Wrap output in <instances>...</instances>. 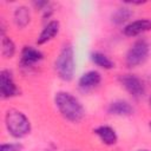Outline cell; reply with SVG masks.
Instances as JSON below:
<instances>
[{"mask_svg": "<svg viewBox=\"0 0 151 151\" xmlns=\"http://www.w3.org/2000/svg\"><path fill=\"white\" fill-rule=\"evenodd\" d=\"M44 59V54L40 50L33 47V46H24L20 53V65L22 67H33L34 65L39 64Z\"/></svg>", "mask_w": 151, "mask_h": 151, "instance_id": "cell-7", "label": "cell"}, {"mask_svg": "<svg viewBox=\"0 0 151 151\" xmlns=\"http://www.w3.org/2000/svg\"><path fill=\"white\" fill-rule=\"evenodd\" d=\"M149 31H151V20L147 18L133 20L125 25L123 28V33L126 37H137Z\"/></svg>", "mask_w": 151, "mask_h": 151, "instance_id": "cell-9", "label": "cell"}, {"mask_svg": "<svg viewBox=\"0 0 151 151\" xmlns=\"http://www.w3.org/2000/svg\"><path fill=\"white\" fill-rule=\"evenodd\" d=\"M54 104L64 119L71 123H79L85 117V109L81 103L70 92L59 91L54 96Z\"/></svg>", "mask_w": 151, "mask_h": 151, "instance_id": "cell-1", "label": "cell"}, {"mask_svg": "<svg viewBox=\"0 0 151 151\" xmlns=\"http://www.w3.org/2000/svg\"><path fill=\"white\" fill-rule=\"evenodd\" d=\"M149 54H150V46L147 41L145 39H138L129 48L125 57V64L130 68L137 67L147 60Z\"/></svg>", "mask_w": 151, "mask_h": 151, "instance_id": "cell-4", "label": "cell"}, {"mask_svg": "<svg viewBox=\"0 0 151 151\" xmlns=\"http://www.w3.org/2000/svg\"><path fill=\"white\" fill-rule=\"evenodd\" d=\"M13 19L14 22L18 27L24 28L28 25L29 19H31V14H29V9L26 6H19L14 9L13 13Z\"/></svg>", "mask_w": 151, "mask_h": 151, "instance_id": "cell-13", "label": "cell"}, {"mask_svg": "<svg viewBox=\"0 0 151 151\" xmlns=\"http://www.w3.org/2000/svg\"><path fill=\"white\" fill-rule=\"evenodd\" d=\"M107 112L110 114H113V116H119V117H127V116H131L133 113V107L132 105L126 101V100H114L112 101L109 107H107Z\"/></svg>", "mask_w": 151, "mask_h": 151, "instance_id": "cell-12", "label": "cell"}, {"mask_svg": "<svg viewBox=\"0 0 151 151\" xmlns=\"http://www.w3.org/2000/svg\"><path fill=\"white\" fill-rule=\"evenodd\" d=\"M137 151H147V150H137Z\"/></svg>", "mask_w": 151, "mask_h": 151, "instance_id": "cell-18", "label": "cell"}, {"mask_svg": "<svg viewBox=\"0 0 151 151\" xmlns=\"http://www.w3.org/2000/svg\"><path fill=\"white\" fill-rule=\"evenodd\" d=\"M119 81L122 86L133 97V98H140L145 94V85L144 81L132 73L122 74L119 77Z\"/></svg>", "mask_w": 151, "mask_h": 151, "instance_id": "cell-5", "label": "cell"}, {"mask_svg": "<svg viewBox=\"0 0 151 151\" xmlns=\"http://www.w3.org/2000/svg\"><path fill=\"white\" fill-rule=\"evenodd\" d=\"M20 93L19 87L17 86L13 74L9 70H1L0 72V94L2 99H9Z\"/></svg>", "mask_w": 151, "mask_h": 151, "instance_id": "cell-6", "label": "cell"}, {"mask_svg": "<svg viewBox=\"0 0 151 151\" xmlns=\"http://www.w3.org/2000/svg\"><path fill=\"white\" fill-rule=\"evenodd\" d=\"M101 83V76L98 71L91 70L83 73L78 80V88L81 92H90Z\"/></svg>", "mask_w": 151, "mask_h": 151, "instance_id": "cell-8", "label": "cell"}, {"mask_svg": "<svg viewBox=\"0 0 151 151\" xmlns=\"http://www.w3.org/2000/svg\"><path fill=\"white\" fill-rule=\"evenodd\" d=\"M60 29V24L58 20H51L48 21L45 27L42 28V31L40 32V34L37 38V44L38 45H44L46 42H48L50 40H52Z\"/></svg>", "mask_w": 151, "mask_h": 151, "instance_id": "cell-11", "label": "cell"}, {"mask_svg": "<svg viewBox=\"0 0 151 151\" xmlns=\"http://www.w3.org/2000/svg\"><path fill=\"white\" fill-rule=\"evenodd\" d=\"M1 53H2L4 58H12L15 53L14 41L6 35H4L2 40H1Z\"/></svg>", "mask_w": 151, "mask_h": 151, "instance_id": "cell-16", "label": "cell"}, {"mask_svg": "<svg viewBox=\"0 0 151 151\" xmlns=\"http://www.w3.org/2000/svg\"><path fill=\"white\" fill-rule=\"evenodd\" d=\"M22 145L20 143H8V144H1L0 151H21Z\"/></svg>", "mask_w": 151, "mask_h": 151, "instance_id": "cell-17", "label": "cell"}, {"mask_svg": "<svg viewBox=\"0 0 151 151\" xmlns=\"http://www.w3.org/2000/svg\"><path fill=\"white\" fill-rule=\"evenodd\" d=\"M150 129H151V120H150Z\"/></svg>", "mask_w": 151, "mask_h": 151, "instance_id": "cell-19", "label": "cell"}, {"mask_svg": "<svg viewBox=\"0 0 151 151\" xmlns=\"http://www.w3.org/2000/svg\"><path fill=\"white\" fill-rule=\"evenodd\" d=\"M133 12L131 11L130 7H126V6H123V7H119L117 8L112 15H111V21L114 24V25H123L125 24L126 21L130 20V18L132 17Z\"/></svg>", "mask_w": 151, "mask_h": 151, "instance_id": "cell-14", "label": "cell"}, {"mask_svg": "<svg viewBox=\"0 0 151 151\" xmlns=\"http://www.w3.org/2000/svg\"><path fill=\"white\" fill-rule=\"evenodd\" d=\"M5 125L8 133L14 138H22L31 131V122L27 116L15 109L7 110L5 114Z\"/></svg>", "mask_w": 151, "mask_h": 151, "instance_id": "cell-3", "label": "cell"}, {"mask_svg": "<svg viewBox=\"0 0 151 151\" xmlns=\"http://www.w3.org/2000/svg\"><path fill=\"white\" fill-rule=\"evenodd\" d=\"M93 133L99 138V140L107 145V146H111V145H114L118 140V136L114 131V129H112L111 126L109 125H100V126H97L94 130H93Z\"/></svg>", "mask_w": 151, "mask_h": 151, "instance_id": "cell-10", "label": "cell"}, {"mask_svg": "<svg viewBox=\"0 0 151 151\" xmlns=\"http://www.w3.org/2000/svg\"><path fill=\"white\" fill-rule=\"evenodd\" d=\"M150 105H151V99H150Z\"/></svg>", "mask_w": 151, "mask_h": 151, "instance_id": "cell-20", "label": "cell"}, {"mask_svg": "<svg viewBox=\"0 0 151 151\" xmlns=\"http://www.w3.org/2000/svg\"><path fill=\"white\" fill-rule=\"evenodd\" d=\"M91 60L93 64H96L97 66H99L100 68H104V70H111L114 67V63L106 54L98 52V51L91 53Z\"/></svg>", "mask_w": 151, "mask_h": 151, "instance_id": "cell-15", "label": "cell"}, {"mask_svg": "<svg viewBox=\"0 0 151 151\" xmlns=\"http://www.w3.org/2000/svg\"><path fill=\"white\" fill-rule=\"evenodd\" d=\"M74 51L71 44H64L54 61V70L64 81H71L74 76Z\"/></svg>", "mask_w": 151, "mask_h": 151, "instance_id": "cell-2", "label": "cell"}]
</instances>
